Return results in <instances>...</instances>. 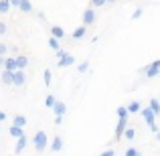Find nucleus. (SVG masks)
<instances>
[{
    "instance_id": "nucleus-29",
    "label": "nucleus",
    "mask_w": 160,
    "mask_h": 156,
    "mask_svg": "<svg viewBox=\"0 0 160 156\" xmlns=\"http://www.w3.org/2000/svg\"><path fill=\"white\" fill-rule=\"evenodd\" d=\"M6 53H8V45L0 43V57H6Z\"/></svg>"
},
{
    "instance_id": "nucleus-13",
    "label": "nucleus",
    "mask_w": 160,
    "mask_h": 156,
    "mask_svg": "<svg viewBox=\"0 0 160 156\" xmlns=\"http://www.w3.org/2000/svg\"><path fill=\"white\" fill-rule=\"evenodd\" d=\"M8 132H10V136L16 138V140L24 136V128H18V126H10V130H8Z\"/></svg>"
},
{
    "instance_id": "nucleus-26",
    "label": "nucleus",
    "mask_w": 160,
    "mask_h": 156,
    "mask_svg": "<svg viewBox=\"0 0 160 156\" xmlns=\"http://www.w3.org/2000/svg\"><path fill=\"white\" fill-rule=\"evenodd\" d=\"M51 71H49V69H45L43 71V81H45V85H51Z\"/></svg>"
},
{
    "instance_id": "nucleus-5",
    "label": "nucleus",
    "mask_w": 160,
    "mask_h": 156,
    "mask_svg": "<svg viewBox=\"0 0 160 156\" xmlns=\"http://www.w3.org/2000/svg\"><path fill=\"white\" fill-rule=\"evenodd\" d=\"M24 83H27V73H24L22 69H16L14 71V79H12V85L14 87H22Z\"/></svg>"
},
{
    "instance_id": "nucleus-32",
    "label": "nucleus",
    "mask_w": 160,
    "mask_h": 156,
    "mask_svg": "<svg viewBox=\"0 0 160 156\" xmlns=\"http://www.w3.org/2000/svg\"><path fill=\"white\" fill-rule=\"evenodd\" d=\"M4 120H8V116H6V112H2V109H0V122H4Z\"/></svg>"
},
{
    "instance_id": "nucleus-34",
    "label": "nucleus",
    "mask_w": 160,
    "mask_h": 156,
    "mask_svg": "<svg viewBox=\"0 0 160 156\" xmlns=\"http://www.w3.org/2000/svg\"><path fill=\"white\" fill-rule=\"evenodd\" d=\"M55 124H57V126H61V124H63V118H59V116H55Z\"/></svg>"
},
{
    "instance_id": "nucleus-25",
    "label": "nucleus",
    "mask_w": 160,
    "mask_h": 156,
    "mask_svg": "<svg viewBox=\"0 0 160 156\" xmlns=\"http://www.w3.org/2000/svg\"><path fill=\"white\" fill-rule=\"evenodd\" d=\"M57 103V99H55V95H47V98H45V105H47V108H51L53 109V105Z\"/></svg>"
},
{
    "instance_id": "nucleus-21",
    "label": "nucleus",
    "mask_w": 160,
    "mask_h": 156,
    "mask_svg": "<svg viewBox=\"0 0 160 156\" xmlns=\"http://www.w3.org/2000/svg\"><path fill=\"white\" fill-rule=\"evenodd\" d=\"M106 4H108V0H89V8H102Z\"/></svg>"
},
{
    "instance_id": "nucleus-23",
    "label": "nucleus",
    "mask_w": 160,
    "mask_h": 156,
    "mask_svg": "<svg viewBox=\"0 0 160 156\" xmlns=\"http://www.w3.org/2000/svg\"><path fill=\"white\" fill-rule=\"evenodd\" d=\"M8 10H10V2H8V0H0V12L6 14Z\"/></svg>"
},
{
    "instance_id": "nucleus-16",
    "label": "nucleus",
    "mask_w": 160,
    "mask_h": 156,
    "mask_svg": "<svg viewBox=\"0 0 160 156\" xmlns=\"http://www.w3.org/2000/svg\"><path fill=\"white\" fill-rule=\"evenodd\" d=\"M85 28H87V27H83V24H81V27H77V28L73 31V35H71V39H75V41L83 39V37H85Z\"/></svg>"
},
{
    "instance_id": "nucleus-19",
    "label": "nucleus",
    "mask_w": 160,
    "mask_h": 156,
    "mask_svg": "<svg viewBox=\"0 0 160 156\" xmlns=\"http://www.w3.org/2000/svg\"><path fill=\"white\" fill-rule=\"evenodd\" d=\"M116 113H118V118H124V120H128V118H130V112H128L126 105H120V108L116 109Z\"/></svg>"
},
{
    "instance_id": "nucleus-24",
    "label": "nucleus",
    "mask_w": 160,
    "mask_h": 156,
    "mask_svg": "<svg viewBox=\"0 0 160 156\" xmlns=\"http://www.w3.org/2000/svg\"><path fill=\"white\" fill-rule=\"evenodd\" d=\"M124 136H126V140H134V138H136V130L134 128H126Z\"/></svg>"
},
{
    "instance_id": "nucleus-18",
    "label": "nucleus",
    "mask_w": 160,
    "mask_h": 156,
    "mask_svg": "<svg viewBox=\"0 0 160 156\" xmlns=\"http://www.w3.org/2000/svg\"><path fill=\"white\" fill-rule=\"evenodd\" d=\"M18 8H20L22 12H32V2H31V0H20Z\"/></svg>"
},
{
    "instance_id": "nucleus-36",
    "label": "nucleus",
    "mask_w": 160,
    "mask_h": 156,
    "mask_svg": "<svg viewBox=\"0 0 160 156\" xmlns=\"http://www.w3.org/2000/svg\"><path fill=\"white\" fill-rule=\"evenodd\" d=\"M156 140H160V130H158V132H156Z\"/></svg>"
},
{
    "instance_id": "nucleus-14",
    "label": "nucleus",
    "mask_w": 160,
    "mask_h": 156,
    "mask_svg": "<svg viewBox=\"0 0 160 156\" xmlns=\"http://www.w3.org/2000/svg\"><path fill=\"white\" fill-rule=\"evenodd\" d=\"M51 37H55V39H65V31H63L61 27H57V24H55V27H51Z\"/></svg>"
},
{
    "instance_id": "nucleus-27",
    "label": "nucleus",
    "mask_w": 160,
    "mask_h": 156,
    "mask_svg": "<svg viewBox=\"0 0 160 156\" xmlns=\"http://www.w3.org/2000/svg\"><path fill=\"white\" fill-rule=\"evenodd\" d=\"M124 156H142V154L138 152L136 148H128V150H126V154H124Z\"/></svg>"
},
{
    "instance_id": "nucleus-12",
    "label": "nucleus",
    "mask_w": 160,
    "mask_h": 156,
    "mask_svg": "<svg viewBox=\"0 0 160 156\" xmlns=\"http://www.w3.org/2000/svg\"><path fill=\"white\" fill-rule=\"evenodd\" d=\"M4 69L6 71H16L18 67H16V59L14 57H6L4 59Z\"/></svg>"
},
{
    "instance_id": "nucleus-10",
    "label": "nucleus",
    "mask_w": 160,
    "mask_h": 156,
    "mask_svg": "<svg viewBox=\"0 0 160 156\" xmlns=\"http://www.w3.org/2000/svg\"><path fill=\"white\" fill-rule=\"evenodd\" d=\"M0 79H2V83H6V85H12V79H14V71H2V75H0Z\"/></svg>"
},
{
    "instance_id": "nucleus-33",
    "label": "nucleus",
    "mask_w": 160,
    "mask_h": 156,
    "mask_svg": "<svg viewBox=\"0 0 160 156\" xmlns=\"http://www.w3.org/2000/svg\"><path fill=\"white\" fill-rule=\"evenodd\" d=\"M8 2H10V6H16V8H18V4H20V0H8Z\"/></svg>"
},
{
    "instance_id": "nucleus-37",
    "label": "nucleus",
    "mask_w": 160,
    "mask_h": 156,
    "mask_svg": "<svg viewBox=\"0 0 160 156\" xmlns=\"http://www.w3.org/2000/svg\"><path fill=\"white\" fill-rule=\"evenodd\" d=\"M113 2H116V0H108V4H113Z\"/></svg>"
},
{
    "instance_id": "nucleus-28",
    "label": "nucleus",
    "mask_w": 160,
    "mask_h": 156,
    "mask_svg": "<svg viewBox=\"0 0 160 156\" xmlns=\"http://www.w3.org/2000/svg\"><path fill=\"white\" fill-rule=\"evenodd\" d=\"M142 12H144V10H142V6H138L136 10L132 12V18H134V20H136V18H140V16H142Z\"/></svg>"
},
{
    "instance_id": "nucleus-22",
    "label": "nucleus",
    "mask_w": 160,
    "mask_h": 156,
    "mask_svg": "<svg viewBox=\"0 0 160 156\" xmlns=\"http://www.w3.org/2000/svg\"><path fill=\"white\" fill-rule=\"evenodd\" d=\"M77 71L79 73H87V71H89V61H81L77 65Z\"/></svg>"
},
{
    "instance_id": "nucleus-2",
    "label": "nucleus",
    "mask_w": 160,
    "mask_h": 156,
    "mask_svg": "<svg viewBox=\"0 0 160 156\" xmlns=\"http://www.w3.org/2000/svg\"><path fill=\"white\" fill-rule=\"evenodd\" d=\"M140 73H144V77H148V79L158 77V75H160V59L152 61L150 65H146L144 69H140Z\"/></svg>"
},
{
    "instance_id": "nucleus-30",
    "label": "nucleus",
    "mask_w": 160,
    "mask_h": 156,
    "mask_svg": "<svg viewBox=\"0 0 160 156\" xmlns=\"http://www.w3.org/2000/svg\"><path fill=\"white\" fill-rule=\"evenodd\" d=\"M6 31H8L6 23H4V20H0V35H6Z\"/></svg>"
},
{
    "instance_id": "nucleus-35",
    "label": "nucleus",
    "mask_w": 160,
    "mask_h": 156,
    "mask_svg": "<svg viewBox=\"0 0 160 156\" xmlns=\"http://www.w3.org/2000/svg\"><path fill=\"white\" fill-rule=\"evenodd\" d=\"M4 59L6 57H0V67H2V69H4Z\"/></svg>"
},
{
    "instance_id": "nucleus-4",
    "label": "nucleus",
    "mask_w": 160,
    "mask_h": 156,
    "mask_svg": "<svg viewBox=\"0 0 160 156\" xmlns=\"http://www.w3.org/2000/svg\"><path fill=\"white\" fill-rule=\"evenodd\" d=\"M126 128H128V120H124V118H118V124H116V140H122L124 138V132Z\"/></svg>"
},
{
    "instance_id": "nucleus-7",
    "label": "nucleus",
    "mask_w": 160,
    "mask_h": 156,
    "mask_svg": "<svg viewBox=\"0 0 160 156\" xmlns=\"http://www.w3.org/2000/svg\"><path fill=\"white\" fill-rule=\"evenodd\" d=\"M53 112H55V116H59V118H63L67 113V103H63V102H57L53 105Z\"/></svg>"
},
{
    "instance_id": "nucleus-6",
    "label": "nucleus",
    "mask_w": 160,
    "mask_h": 156,
    "mask_svg": "<svg viewBox=\"0 0 160 156\" xmlns=\"http://www.w3.org/2000/svg\"><path fill=\"white\" fill-rule=\"evenodd\" d=\"M63 146H65L63 138H61V136H55V138H53V142H51V150H53V152H61Z\"/></svg>"
},
{
    "instance_id": "nucleus-20",
    "label": "nucleus",
    "mask_w": 160,
    "mask_h": 156,
    "mask_svg": "<svg viewBox=\"0 0 160 156\" xmlns=\"http://www.w3.org/2000/svg\"><path fill=\"white\" fill-rule=\"evenodd\" d=\"M49 47H51L53 51L57 53L59 49H61V43H59V39H55V37H51V39H49Z\"/></svg>"
},
{
    "instance_id": "nucleus-31",
    "label": "nucleus",
    "mask_w": 160,
    "mask_h": 156,
    "mask_svg": "<svg viewBox=\"0 0 160 156\" xmlns=\"http://www.w3.org/2000/svg\"><path fill=\"white\" fill-rule=\"evenodd\" d=\"M99 156H116V152H113L112 148H108V150H103V152L99 154Z\"/></svg>"
},
{
    "instance_id": "nucleus-17",
    "label": "nucleus",
    "mask_w": 160,
    "mask_h": 156,
    "mask_svg": "<svg viewBox=\"0 0 160 156\" xmlns=\"http://www.w3.org/2000/svg\"><path fill=\"white\" fill-rule=\"evenodd\" d=\"M12 126L24 128V126H27V118H24V116H20V113H18V116H14V118H12Z\"/></svg>"
},
{
    "instance_id": "nucleus-3",
    "label": "nucleus",
    "mask_w": 160,
    "mask_h": 156,
    "mask_svg": "<svg viewBox=\"0 0 160 156\" xmlns=\"http://www.w3.org/2000/svg\"><path fill=\"white\" fill-rule=\"evenodd\" d=\"M81 20H83V27H91V24L98 20V12H95V8H85Z\"/></svg>"
},
{
    "instance_id": "nucleus-11",
    "label": "nucleus",
    "mask_w": 160,
    "mask_h": 156,
    "mask_svg": "<svg viewBox=\"0 0 160 156\" xmlns=\"http://www.w3.org/2000/svg\"><path fill=\"white\" fill-rule=\"evenodd\" d=\"M27 144H28V140H27V136H22V138H18L16 140V146H14V152L16 154H20L24 148H27Z\"/></svg>"
},
{
    "instance_id": "nucleus-8",
    "label": "nucleus",
    "mask_w": 160,
    "mask_h": 156,
    "mask_svg": "<svg viewBox=\"0 0 160 156\" xmlns=\"http://www.w3.org/2000/svg\"><path fill=\"white\" fill-rule=\"evenodd\" d=\"M148 108L152 109V113H154L156 118H160V99H158V98H152V99H150Z\"/></svg>"
},
{
    "instance_id": "nucleus-1",
    "label": "nucleus",
    "mask_w": 160,
    "mask_h": 156,
    "mask_svg": "<svg viewBox=\"0 0 160 156\" xmlns=\"http://www.w3.org/2000/svg\"><path fill=\"white\" fill-rule=\"evenodd\" d=\"M32 146H35L37 152H45V148L49 146V138H47V134H45L43 130H39V132L32 136Z\"/></svg>"
},
{
    "instance_id": "nucleus-15",
    "label": "nucleus",
    "mask_w": 160,
    "mask_h": 156,
    "mask_svg": "<svg viewBox=\"0 0 160 156\" xmlns=\"http://www.w3.org/2000/svg\"><path fill=\"white\" fill-rule=\"evenodd\" d=\"M126 108H128L130 113H140V112H142V103H140V102H130Z\"/></svg>"
},
{
    "instance_id": "nucleus-9",
    "label": "nucleus",
    "mask_w": 160,
    "mask_h": 156,
    "mask_svg": "<svg viewBox=\"0 0 160 156\" xmlns=\"http://www.w3.org/2000/svg\"><path fill=\"white\" fill-rule=\"evenodd\" d=\"M16 67H18V69H27V67H28V57H27V55H16Z\"/></svg>"
}]
</instances>
